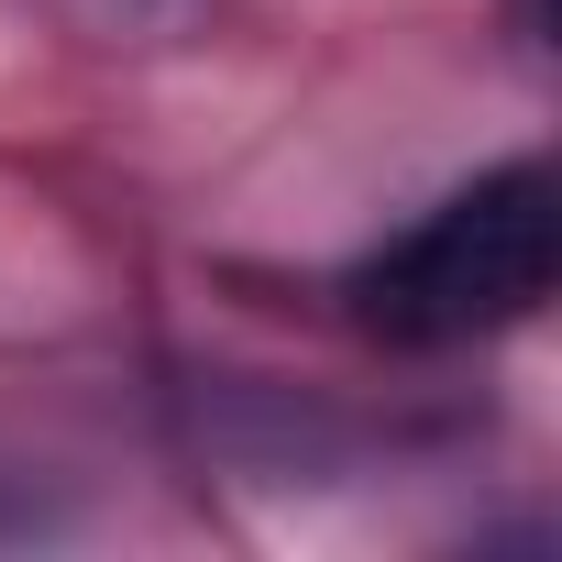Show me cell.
<instances>
[{
    "mask_svg": "<svg viewBox=\"0 0 562 562\" xmlns=\"http://www.w3.org/2000/svg\"><path fill=\"white\" fill-rule=\"evenodd\" d=\"M562 265V210H551V166H496L474 188H452L441 210H419L397 243H375L342 299L375 342L441 353V342H485L507 321H529L551 299Z\"/></svg>",
    "mask_w": 562,
    "mask_h": 562,
    "instance_id": "cell-1",
    "label": "cell"
}]
</instances>
